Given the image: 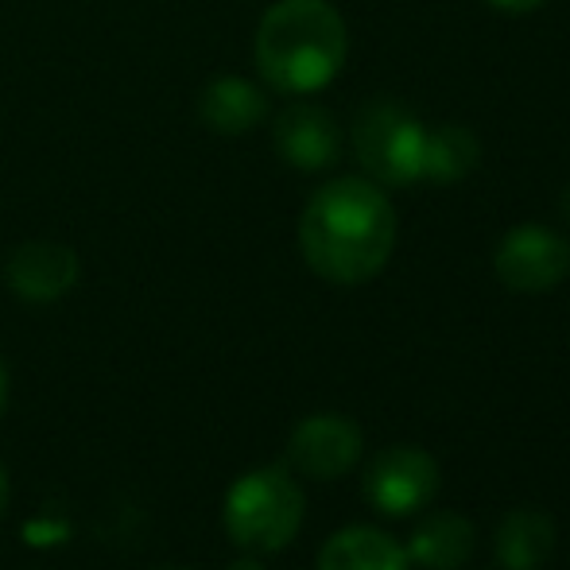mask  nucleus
<instances>
[{
  "label": "nucleus",
  "mask_w": 570,
  "mask_h": 570,
  "mask_svg": "<svg viewBox=\"0 0 570 570\" xmlns=\"http://www.w3.org/2000/svg\"><path fill=\"white\" fill-rule=\"evenodd\" d=\"M299 248L315 276L342 287L365 284L396 248V210L373 179L345 175L311 195L299 218Z\"/></svg>",
  "instance_id": "obj_1"
},
{
  "label": "nucleus",
  "mask_w": 570,
  "mask_h": 570,
  "mask_svg": "<svg viewBox=\"0 0 570 570\" xmlns=\"http://www.w3.org/2000/svg\"><path fill=\"white\" fill-rule=\"evenodd\" d=\"M229 570H264V567L256 563V559H237V563H233Z\"/></svg>",
  "instance_id": "obj_18"
},
{
  "label": "nucleus",
  "mask_w": 570,
  "mask_h": 570,
  "mask_svg": "<svg viewBox=\"0 0 570 570\" xmlns=\"http://www.w3.org/2000/svg\"><path fill=\"white\" fill-rule=\"evenodd\" d=\"M318 570H412V559L381 528H342L318 551Z\"/></svg>",
  "instance_id": "obj_12"
},
{
  "label": "nucleus",
  "mask_w": 570,
  "mask_h": 570,
  "mask_svg": "<svg viewBox=\"0 0 570 570\" xmlns=\"http://www.w3.org/2000/svg\"><path fill=\"white\" fill-rule=\"evenodd\" d=\"M493 551L504 570H540L556 551V524L540 509H517L497 528Z\"/></svg>",
  "instance_id": "obj_13"
},
{
  "label": "nucleus",
  "mask_w": 570,
  "mask_h": 570,
  "mask_svg": "<svg viewBox=\"0 0 570 570\" xmlns=\"http://www.w3.org/2000/svg\"><path fill=\"white\" fill-rule=\"evenodd\" d=\"M497 279L509 292L540 295L551 292L570 272V245L548 226H517L501 237L493 256Z\"/></svg>",
  "instance_id": "obj_5"
},
{
  "label": "nucleus",
  "mask_w": 570,
  "mask_h": 570,
  "mask_svg": "<svg viewBox=\"0 0 570 570\" xmlns=\"http://www.w3.org/2000/svg\"><path fill=\"white\" fill-rule=\"evenodd\" d=\"M272 144L295 171H326L342 156V128L315 101H292L272 125Z\"/></svg>",
  "instance_id": "obj_8"
},
{
  "label": "nucleus",
  "mask_w": 570,
  "mask_h": 570,
  "mask_svg": "<svg viewBox=\"0 0 570 570\" xmlns=\"http://www.w3.org/2000/svg\"><path fill=\"white\" fill-rule=\"evenodd\" d=\"M428 128L392 101H373L353 120V151L376 187H412L423 179Z\"/></svg>",
  "instance_id": "obj_4"
},
{
  "label": "nucleus",
  "mask_w": 570,
  "mask_h": 570,
  "mask_svg": "<svg viewBox=\"0 0 570 570\" xmlns=\"http://www.w3.org/2000/svg\"><path fill=\"white\" fill-rule=\"evenodd\" d=\"M4 279L23 303H55L78 284V256L59 240H23L4 261Z\"/></svg>",
  "instance_id": "obj_9"
},
{
  "label": "nucleus",
  "mask_w": 570,
  "mask_h": 570,
  "mask_svg": "<svg viewBox=\"0 0 570 570\" xmlns=\"http://www.w3.org/2000/svg\"><path fill=\"white\" fill-rule=\"evenodd\" d=\"M307 497L295 485L284 465H261V470L240 473L226 493V532L237 548L253 556L284 551L299 535Z\"/></svg>",
  "instance_id": "obj_3"
},
{
  "label": "nucleus",
  "mask_w": 570,
  "mask_h": 570,
  "mask_svg": "<svg viewBox=\"0 0 570 570\" xmlns=\"http://www.w3.org/2000/svg\"><path fill=\"white\" fill-rule=\"evenodd\" d=\"M350 39L331 0H276L256 28V70L276 94L307 98L338 78Z\"/></svg>",
  "instance_id": "obj_2"
},
{
  "label": "nucleus",
  "mask_w": 570,
  "mask_h": 570,
  "mask_svg": "<svg viewBox=\"0 0 570 570\" xmlns=\"http://www.w3.org/2000/svg\"><path fill=\"white\" fill-rule=\"evenodd\" d=\"M4 509H8V470L0 462V517H4Z\"/></svg>",
  "instance_id": "obj_16"
},
{
  "label": "nucleus",
  "mask_w": 570,
  "mask_h": 570,
  "mask_svg": "<svg viewBox=\"0 0 570 570\" xmlns=\"http://www.w3.org/2000/svg\"><path fill=\"white\" fill-rule=\"evenodd\" d=\"M361 446H365V439L350 415L318 412L295 423L292 439H287V462L307 478L331 481L361 462Z\"/></svg>",
  "instance_id": "obj_7"
},
{
  "label": "nucleus",
  "mask_w": 570,
  "mask_h": 570,
  "mask_svg": "<svg viewBox=\"0 0 570 570\" xmlns=\"http://www.w3.org/2000/svg\"><path fill=\"white\" fill-rule=\"evenodd\" d=\"M4 404H8V368L0 361V412H4Z\"/></svg>",
  "instance_id": "obj_17"
},
{
  "label": "nucleus",
  "mask_w": 570,
  "mask_h": 570,
  "mask_svg": "<svg viewBox=\"0 0 570 570\" xmlns=\"http://www.w3.org/2000/svg\"><path fill=\"white\" fill-rule=\"evenodd\" d=\"M198 117L210 132L218 136H245L268 117V98L261 86H253L248 78L226 75L214 78L198 98Z\"/></svg>",
  "instance_id": "obj_10"
},
{
  "label": "nucleus",
  "mask_w": 570,
  "mask_h": 570,
  "mask_svg": "<svg viewBox=\"0 0 570 570\" xmlns=\"http://www.w3.org/2000/svg\"><path fill=\"white\" fill-rule=\"evenodd\" d=\"M478 136L462 125H439L428 128L423 144V179L431 183H458L478 167Z\"/></svg>",
  "instance_id": "obj_14"
},
{
  "label": "nucleus",
  "mask_w": 570,
  "mask_h": 570,
  "mask_svg": "<svg viewBox=\"0 0 570 570\" xmlns=\"http://www.w3.org/2000/svg\"><path fill=\"white\" fill-rule=\"evenodd\" d=\"M493 8H501V12H512V16H524V12H535V8H543L548 0H489Z\"/></svg>",
  "instance_id": "obj_15"
},
{
  "label": "nucleus",
  "mask_w": 570,
  "mask_h": 570,
  "mask_svg": "<svg viewBox=\"0 0 570 570\" xmlns=\"http://www.w3.org/2000/svg\"><path fill=\"white\" fill-rule=\"evenodd\" d=\"M439 465L423 446H389L368 462L365 497L384 517H412L435 497Z\"/></svg>",
  "instance_id": "obj_6"
},
{
  "label": "nucleus",
  "mask_w": 570,
  "mask_h": 570,
  "mask_svg": "<svg viewBox=\"0 0 570 570\" xmlns=\"http://www.w3.org/2000/svg\"><path fill=\"white\" fill-rule=\"evenodd\" d=\"M559 210H563V218L570 222V187L563 190V198H559Z\"/></svg>",
  "instance_id": "obj_19"
},
{
  "label": "nucleus",
  "mask_w": 570,
  "mask_h": 570,
  "mask_svg": "<svg viewBox=\"0 0 570 570\" xmlns=\"http://www.w3.org/2000/svg\"><path fill=\"white\" fill-rule=\"evenodd\" d=\"M473 548H478V532L462 512H435L423 524H415L404 551L423 570H458L470 563Z\"/></svg>",
  "instance_id": "obj_11"
}]
</instances>
